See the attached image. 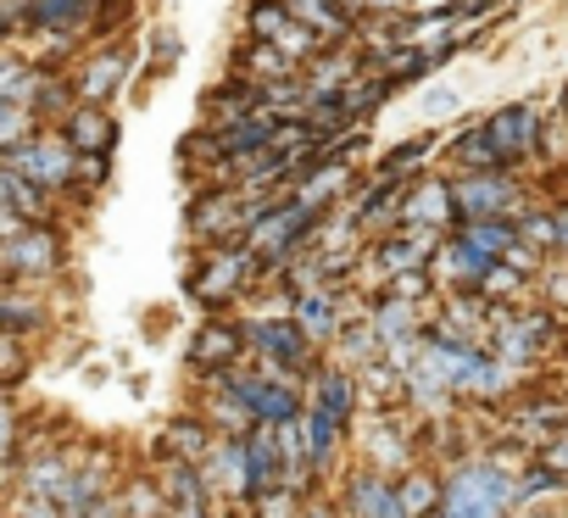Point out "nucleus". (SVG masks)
<instances>
[{
	"label": "nucleus",
	"instance_id": "4",
	"mask_svg": "<svg viewBox=\"0 0 568 518\" xmlns=\"http://www.w3.org/2000/svg\"><path fill=\"white\" fill-rule=\"evenodd\" d=\"M134 62H140V51H134V40H129V34H118V40H90V45L79 51V62L68 68L73 95H79V101H90V106H112V101L129 90Z\"/></svg>",
	"mask_w": 568,
	"mask_h": 518
},
{
	"label": "nucleus",
	"instance_id": "39",
	"mask_svg": "<svg viewBox=\"0 0 568 518\" xmlns=\"http://www.w3.org/2000/svg\"><path fill=\"white\" fill-rule=\"evenodd\" d=\"M112 184V156H79V167H73V201L79 195H101Z\"/></svg>",
	"mask_w": 568,
	"mask_h": 518
},
{
	"label": "nucleus",
	"instance_id": "19",
	"mask_svg": "<svg viewBox=\"0 0 568 518\" xmlns=\"http://www.w3.org/2000/svg\"><path fill=\"white\" fill-rule=\"evenodd\" d=\"M341 518H407L402 496H396V479L374 474V468H357L341 490Z\"/></svg>",
	"mask_w": 568,
	"mask_h": 518
},
{
	"label": "nucleus",
	"instance_id": "27",
	"mask_svg": "<svg viewBox=\"0 0 568 518\" xmlns=\"http://www.w3.org/2000/svg\"><path fill=\"white\" fill-rule=\"evenodd\" d=\"M440 156H446V167H452V173H490V167H501V156L490 151V140H485V129H479V123L457 129V134L440 145Z\"/></svg>",
	"mask_w": 568,
	"mask_h": 518
},
{
	"label": "nucleus",
	"instance_id": "2",
	"mask_svg": "<svg viewBox=\"0 0 568 518\" xmlns=\"http://www.w3.org/2000/svg\"><path fill=\"white\" fill-rule=\"evenodd\" d=\"M267 268H262V256L240 240L229 245H195V263H190V296L201 307H229L234 296H245L251 285H262Z\"/></svg>",
	"mask_w": 568,
	"mask_h": 518
},
{
	"label": "nucleus",
	"instance_id": "43",
	"mask_svg": "<svg viewBox=\"0 0 568 518\" xmlns=\"http://www.w3.org/2000/svg\"><path fill=\"white\" fill-rule=\"evenodd\" d=\"M335 7H341V12H352V18L363 23V12H368V0H335Z\"/></svg>",
	"mask_w": 568,
	"mask_h": 518
},
{
	"label": "nucleus",
	"instance_id": "30",
	"mask_svg": "<svg viewBox=\"0 0 568 518\" xmlns=\"http://www.w3.org/2000/svg\"><path fill=\"white\" fill-rule=\"evenodd\" d=\"M118 507H123V518H168L162 479H156V474H129V479H118Z\"/></svg>",
	"mask_w": 568,
	"mask_h": 518
},
{
	"label": "nucleus",
	"instance_id": "16",
	"mask_svg": "<svg viewBox=\"0 0 568 518\" xmlns=\"http://www.w3.org/2000/svg\"><path fill=\"white\" fill-rule=\"evenodd\" d=\"M363 73H368V62H363V51L346 40V45H324V51L302 68V84L313 90V101H329V95L352 90Z\"/></svg>",
	"mask_w": 568,
	"mask_h": 518
},
{
	"label": "nucleus",
	"instance_id": "12",
	"mask_svg": "<svg viewBox=\"0 0 568 518\" xmlns=\"http://www.w3.org/2000/svg\"><path fill=\"white\" fill-rule=\"evenodd\" d=\"M201 479L229 507H251V446H245V435H217L212 457L201 463Z\"/></svg>",
	"mask_w": 568,
	"mask_h": 518
},
{
	"label": "nucleus",
	"instance_id": "34",
	"mask_svg": "<svg viewBox=\"0 0 568 518\" xmlns=\"http://www.w3.org/2000/svg\"><path fill=\"white\" fill-rule=\"evenodd\" d=\"M45 123L29 112V106H18V101H0V156H7V151H18L23 140H34Z\"/></svg>",
	"mask_w": 568,
	"mask_h": 518
},
{
	"label": "nucleus",
	"instance_id": "35",
	"mask_svg": "<svg viewBox=\"0 0 568 518\" xmlns=\"http://www.w3.org/2000/svg\"><path fill=\"white\" fill-rule=\"evenodd\" d=\"M18 451H23V413L0 390V474H18Z\"/></svg>",
	"mask_w": 568,
	"mask_h": 518
},
{
	"label": "nucleus",
	"instance_id": "32",
	"mask_svg": "<svg viewBox=\"0 0 568 518\" xmlns=\"http://www.w3.org/2000/svg\"><path fill=\"white\" fill-rule=\"evenodd\" d=\"M396 496H402V512H407V518H435V507H440V479L413 463L407 474H396Z\"/></svg>",
	"mask_w": 568,
	"mask_h": 518
},
{
	"label": "nucleus",
	"instance_id": "8",
	"mask_svg": "<svg viewBox=\"0 0 568 518\" xmlns=\"http://www.w3.org/2000/svg\"><path fill=\"white\" fill-rule=\"evenodd\" d=\"M479 129H485V140H490V151L501 156V167H524V162H535L540 156V129H546V118H540V106L535 101H507V106H496V112H485L479 118Z\"/></svg>",
	"mask_w": 568,
	"mask_h": 518
},
{
	"label": "nucleus",
	"instance_id": "10",
	"mask_svg": "<svg viewBox=\"0 0 568 518\" xmlns=\"http://www.w3.org/2000/svg\"><path fill=\"white\" fill-rule=\"evenodd\" d=\"M245 40L278 45L284 57L302 62V68L324 51V40H318L313 29H302V23L291 18V7H284V0H251V7H245Z\"/></svg>",
	"mask_w": 568,
	"mask_h": 518
},
{
	"label": "nucleus",
	"instance_id": "36",
	"mask_svg": "<svg viewBox=\"0 0 568 518\" xmlns=\"http://www.w3.org/2000/svg\"><path fill=\"white\" fill-rule=\"evenodd\" d=\"M524 285H529L524 274H513L507 263H496V268L479 280V296H485L490 307H518V302H524Z\"/></svg>",
	"mask_w": 568,
	"mask_h": 518
},
{
	"label": "nucleus",
	"instance_id": "3",
	"mask_svg": "<svg viewBox=\"0 0 568 518\" xmlns=\"http://www.w3.org/2000/svg\"><path fill=\"white\" fill-rule=\"evenodd\" d=\"M273 195H251L240 184H206L190 195L184 206V228L195 245H229V240H245V223L267 206Z\"/></svg>",
	"mask_w": 568,
	"mask_h": 518
},
{
	"label": "nucleus",
	"instance_id": "28",
	"mask_svg": "<svg viewBox=\"0 0 568 518\" xmlns=\"http://www.w3.org/2000/svg\"><path fill=\"white\" fill-rule=\"evenodd\" d=\"M440 134H413V140H402V145H390L379 162H374V179H413V173H424V162L429 156H440Z\"/></svg>",
	"mask_w": 568,
	"mask_h": 518
},
{
	"label": "nucleus",
	"instance_id": "33",
	"mask_svg": "<svg viewBox=\"0 0 568 518\" xmlns=\"http://www.w3.org/2000/svg\"><path fill=\"white\" fill-rule=\"evenodd\" d=\"M518 240L535 245L540 256H557V212L540 206V201H529V206L518 212Z\"/></svg>",
	"mask_w": 568,
	"mask_h": 518
},
{
	"label": "nucleus",
	"instance_id": "9",
	"mask_svg": "<svg viewBox=\"0 0 568 518\" xmlns=\"http://www.w3.org/2000/svg\"><path fill=\"white\" fill-rule=\"evenodd\" d=\"M240 329H245V346H251L256 357H273V363L296 368V374H313V368H318V363H313V341L302 335V324H296L291 313H245Z\"/></svg>",
	"mask_w": 568,
	"mask_h": 518
},
{
	"label": "nucleus",
	"instance_id": "46",
	"mask_svg": "<svg viewBox=\"0 0 568 518\" xmlns=\"http://www.w3.org/2000/svg\"><path fill=\"white\" fill-rule=\"evenodd\" d=\"M0 518H7V512H0Z\"/></svg>",
	"mask_w": 568,
	"mask_h": 518
},
{
	"label": "nucleus",
	"instance_id": "21",
	"mask_svg": "<svg viewBox=\"0 0 568 518\" xmlns=\"http://www.w3.org/2000/svg\"><path fill=\"white\" fill-rule=\"evenodd\" d=\"M357 402H363V396H357V374H352L346 363H324V368L307 374V407H318V413L352 424V418H357Z\"/></svg>",
	"mask_w": 568,
	"mask_h": 518
},
{
	"label": "nucleus",
	"instance_id": "24",
	"mask_svg": "<svg viewBox=\"0 0 568 518\" xmlns=\"http://www.w3.org/2000/svg\"><path fill=\"white\" fill-rule=\"evenodd\" d=\"M229 73H240L245 84L267 90V84H278V79H296V73H302V62H291V57H284L278 45L240 40V45H234V57H229Z\"/></svg>",
	"mask_w": 568,
	"mask_h": 518
},
{
	"label": "nucleus",
	"instance_id": "29",
	"mask_svg": "<svg viewBox=\"0 0 568 518\" xmlns=\"http://www.w3.org/2000/svg\"><path fill=\"white\" fill-rule=\"evenodd\" d=\"M457 234L485 256V263H501L518 245V217H468V223H457Z\"/></svg>",
	"mask_w": 568,
	"mask_h": 518
},
{
	"label": "nucleus",
	"instance_id": "5",
	"mask_svg": "<svg viewBox=\"0 0 568 518\" xmlns=\"http://www.w3.org/2000/svg\"><path fill=\"white\" fill-rule=\"evenodd\" d=\"M0 268L12 285H45L68 268V240L62 223H29L12 240H0Z\"/></svg>",
	"mask_w": 568,
	"mask_h": 518
},
{
	"label": "nucleus",
	"instance_id": "1",
	"mask_svg": "<svg viewBox=\"0 0 568 518\" xmlns=\"http://www.w3.org/2000/svg\"><path fill=\"white\" fill-rule=\"evenodd\" d=\"M513 512H518V474H507L496 457H463L452 474H440L435 518H513Z\"/></svg>",
	"mask_w": 568,
	"mask_h": 518
},
{
	"label": "nucleus",
	"instance_id": "22",
	"mask_svg": "<svg viewBox=\"0 0 568 518\" xmlns=\"http://www.w3.org/2000/svg\"><path fill=\"white\" fill-rule=\"evenodd\" d=\"M368 329H374V341H379V357L396 346V341H418L424 335V307H413V302H396V296H368Z\"/></svg>",
	"mask_w": 568,
	"mask_h": 518
},
{
	"label": "nucleus",
	"instance_id": "38",
	"mask_svg": "<svg viewBox=\"0 0 568 518\" xmlns=\"http://www.w3.org/2000/svg\"><path fill=\"white\" fill-rule=\"evenodd\" d=\"M134 29V0H95V34L90 40H118Z\"/></svg>",
	"mask_w": 568,
	"mask_h": 518
},
{
	"label": "nucleus",
	"instance_id": "15",
	"mask_svg": "<svg viewBox=\"0 0 568 518\" xmlns=\"http://www.w3.org/2000/svg\"><path fill=\"white\" fill-rule=\"evenodd\" d=\"M496 263H485V256L452 228L440 245H435V256H429V274H435V285H440V296L446 291H479V280L490 274Z\"/></svg>",
	"mask_w": 568,
	"mask_h": 518
},
{
	"label": "nucleus",
	"instance_id": "37",
	"mask_svg": "<svg viewBox=\"0 0 568 518\" xmlns=\"http://www.w3.org/2000/svg\"><path fill=\"white\" fill-rule=\"evenodd\" d=\"M29 363H34L29 335H0V390H12L29 374Z\"/></svg>",
	"mask_w": 568,
	"mask_h": 518
},
{
	"label": "nucleus",
	"instance_id": "20",
	"mask_svg": "<svg viewBox=\"0 0 568 518\" xmlns=\"http://www.w3.org/2000/svg\"><path fill=\"white\" fill-rule=\"evenodd\" d=\"M29 12V34H68L79 45H90L95 34V0H23Z\"/></svg>",
	"mask_w": 568,
	"mask_h": 518
},
{
	"label": "nucleus",
	"instance_id": "18",
	"mask_svg": "<svg viewBox=\"0 0 568 518\" xmlns=\"http://www.w3.org/2000/svg\"><path fill=\"white\" fill-rule=\"evenodd\" d=\"M212 446H217V429L201 413H179L156 429V463H195L201 468L212 457Z\"/></svg>",
	"mask_w": 568,
	"mask_h": 518
},
{
	"label": "nucleus",
	"instance_id": "23",
	"mask_svg": "<svg viewBox=\"0 0 568 518\" xmlns=\"http://www.w3.org/2000/svg\"><path fill=\"white\" fill-rule=\"evenodd\" d=\"M413 446H407V435H402V424L390 418V407L385 413H374L368 418V440H363V468H374V474H407L413 468V457H407Z\"/></svg>",
	"mask_w": 568,
	"mask_h": 518
},
{
	"label": "nucleus",
	"instance_id": "41",
	"mask_svg": "<svg viewBox=\"0 0 568 518\" xmlns=\"http://www.w3.org/2000/svg\"><path fill=\"white\" fill-rule=\"evenodd\" d=\"M18 228H29V223H23V217H18V212L7 206V201H0V240H12Z\"/></svg>",
	"mask_w": 568,
	"mask_h": 518
},
{
	"label": "nucleus",
	"instance_id": "45",
	"mask_svg": "<svg viewBox=\"0 0 568 518\" xmlns=\"http://www.w3.org/2000/svg\"><path fill=\"white\" fill-rule=\"evenodd\" d=\"M7 45H12V40H0V51H7Z\"/></svg>",
	"mask_w": 568,
	"mask_h": 518
},
{
	"label": "nucleus",
	"instance_id": "26",
	"mask_svg": "<svg viewBox=\"0 0 568 518\" xmlns=\"http://www.w3.org/2000/svg\"><path fill=\"white\" fill-rule=\"evenodd\" d=\"M284 7H291V18H296L302 29H313L324 45H346V40L357 34V18L341 12L335 0H284Z\"/></svg>",
	"mask_w": 568,
	"mask_h": 518
},
{
	"label": "nucleus",
	"instance_id": "42",
	"mask_svg": "<svg viewBox=\"0 0 568 518\" xmlns=\"http://www.w3.org/2000/svg\"><path fill=\"white\" fill-rule=\"evenodd\" d=\"M551 212H557V256H568V201H557Z\"/></svg>",
	"mask_w": 568,
	"mask_h": 518
},
{
	"label": "nucleus",
	"instance_id": "25",
	"mask_svg": "<svg viewBox=\"0 0 568 518\" xmlns=\"http://www.w3.org/2000/svg\"><path fill=\"white\" fill-rule=\"evenodd\" d=\"M45 318H51V307H45V296L34 291V285H0V335H40L45 329Z\"/></svg>",
	"mask_w": 568,
	"mask_h": 518
},
{
	"label": "nucleus",
	"instance_id": "31",
	"mask_svg": "<svg viewBox=\"0 0 568 518\" xmlns=\"http://www.w3.org/2000/svg\"><path fill=\"white\" fill-rule=\"evenodd\" d=\"M307 446H313V468H318V474H329V468L341 463L346 424H341V418H329V413H318V407H307Z\"/></svg>",
	"mask_w": 568,
	"mask_h": 518
},
{
	"label": "nucleus",
	"instance_id": "7",
	"mask_svg": "<svg viewBox=\"0 0 568 518\" xmlns=\"http://www.w3.org/2000/svg\"><path fill=\"white\" fill-rule=\"evenodd\" d=\"M0 162H7L12 173H23V179H34L40 190L73 201V167H79V151L68 145L62 129H40L34 140H23L18 151H7Z\"/></svg>",
	"mask_w": 568,
	"mask_h": 518
},
{
	"label": "nucleus",
	"instance_id": "40",
	"mask_svg": "<svg viewBox=\"0 0 568 518\" xmlns=\"http://www.w3.org/2000/svg\"><path fill=\"white\" fill-rule=\"evenodd\" d=\"M535 463H546L551 474H562V479H568V424H562V429H557L540 451H535Z\"/></svg>",
	"mask_w": 568,
	"mask_h": 518
},
{
	"label": "nucleus",
	"instance_id": "11",
	"mask_svg": "<svg viewBox=\"0 0 568 518\" xmlns=\"http://www.w3.org/2000/svg\"><path fill=\"white\" fill-rule=\"evenodd\" d=\"M396 228H429V234H452L457 228V201H452V179L446 173H413L402 190V212Z\"/></svg>",
	"mask_w": 568,
	"mask_h": 518
},
{
	"label": "nucleus",
	"instance_id": "6",
	"mask_svg": "<svg viewBox=\"0 0 568 518\" xmlns=\"http://www.w3.org/2000/svg\"><path fill=\"white\" fill-rule=\"evenodd\" d=\"M452 179V201H457V223L468 217H518L529 206L524 179L513 167H490V173H446Z\"/></svg>",
	"mask_w": 568,
	"mask_h": 518
},
{
	"label": "nucleus",
	"instance_id": "13",
	"mask_svg": "<svg viewBox=\"0 0 568 518\" xmlns=\"http://www.w3.org/2000/svg\"><path fill=\"white\" fill-rule=\"evenodd\" d=\"M346 291H352V285H346ZM346 291H341V285H318V291L291 296V318L302 324V335H307L313 346H329V341H341L346 324H357V318H346Z\"/></svg>",
	"mask_w": 568,
	"mask_h": 518
},
{
	"label": "nucleus",
	"instance_id": "17",
	"mask_svg": "<svg viewBox=\"0 0 568 518\" xmlns=\"http://www.w3.org/2000/svg\"><path fill=\"white\" fill-rule=\"evenodd\" d=\"M57 129L68 134V145H73L79 156H112V151H118V134H123L118 118H112V106H90V101H73Z\"/></svg>",
	"mask_w": 568,
	"mask_h": 518
},
{
	"label": "nucleus",
	"instance_id": "44",
	"mask_svg": "<svg viewBox=\"0 0 568 518\" xmlns=\"http://www.w3.org/2000/svg\"><path fill=\"white\" fill-rule=\"evenodd\" d=\"M557 118L568 123V84H562V95H557Z\"/></svg>",
	"mask_w": 568,
	"mask_h": 518
},
{
	"label": "nucleus",
	"instance_id": "14",
	"mask_svg": "<svg viewBox=\"0 0 568 518\" xmlns=\"http://www.w3.org/2000/svg\"><path fill=\"white\" fill-rule=\"evenodd\" d=\"M245 352L251 346H245V329L234 318H206L190 341V368L201 379H212V374H229L234 363H245Z\"/></svg>",
	"mask_w": 568,
	"mask_h": 518
}]
</instances>
